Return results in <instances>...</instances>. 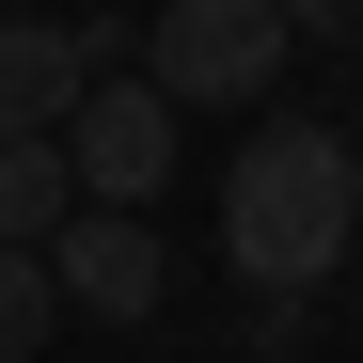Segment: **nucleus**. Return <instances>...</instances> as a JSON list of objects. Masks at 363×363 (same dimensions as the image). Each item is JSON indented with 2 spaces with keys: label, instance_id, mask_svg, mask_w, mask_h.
<instances>
[{
  "label": "nucleus",
  "instance_id": "obj_10",
  "mask_svg": "<svg viewBox=\"0 0 363 363\" xmlns=\"http://www.w3.org/2000/svg\"><path fill=\"white\" fill-rule=\"evenodd\" d=\"M347 48H363V16H347Z\"/></svg>",
  "mask_w": 363,
  "mask_h": 363
},
{
  "label": "nucleus",
  "instance_id": "obj_7",
  "mask_svg": "<svg viewBox=\"0 0 363 363\" xmlns=\"http://www.w3.org/2000/svg\"><path fill=\"white\" fill-rule=\"evenodd\" d=\"M48 316H64V269L0 237V363H48Z\"/></svg>",
  "mask_w": 363,
  "mask_h": 363
},
{
  "label": "nucleus",
  "instance_id": "obj_6",
  "mask_svg": "<svg viewBox=\"0 0 363 363\" xmlns=\"http://www.w3.org/2000/svg\"><path fill=\"white\" fill-rule=\"evenodd\" d=\"M79 206H95V190H79V158H64V143H0V237H16V253H48Z\"/></svg>",
  "mask_w": 363,
  "mask_h": 363
},
{
  "label": "nucleus",
  "instance_id": "obj_9",
  "mask_svg": "<svg viewBox=\"0 0 363 363\" xmlns=\"http://www.w3.org/2000/svg\"><path fill=\"white\" fill-rule=\"evenodd\" d=\"M0 16H32V0H0Z\"/></svg>",
  "mask_w": 363,
  "mask_h": 363
},
{
  "label": "nucleus",
  "instance_id": "obj_4",
  "mask_svg": "<svg viewBox=\"0 0 363 363\" xmlns=\"http://www.w3.org/2000/svg\"><path fill=\"white\" fill-rule=\"evenodd\" d=\"M48 269H64V300H79V316H158V284H174L158 206H79L64 237H48Z\"/></svg>",
  "mask_w": 363,
  "mask_h": 363
},
{
  "label": "nucleus",
  "instance_id": "obj_1",
  "mask_svg": "<svg viewBox=\"0 0 363 363\" xmlns=\"http://www.w3.org/2000/svg\"><path fill=\"white\" fill-rule=\"evenodd\" d=\"M347 237H363V158H347V127H253L237 143V174H221V253H237V284H300L316 300L332 269H347Z\"/></svg>",
  "mask_w": 363,
  "mask_h": 363
},
{
  "label": "nucleus",
  "instance_id": "obj_3",
  "mask_svg": "<svg viewBox=\"0 0 363 363\" xmlns=\"http://www.w3.org/2000/svg\"><path fill=\"white\" fill-rule=\"evenodd\" d=\"M64 158H79L95 206H158V190H174V95H158V79H95L79 127H64Z\"/></svg>",
  "mask_w": 363,
  "mask_h": 363
},
{
  "label": "nucleus",
  "instance_id": "obj_8",
  "mask_svg": "<svg viewBox=\"0 0 363 363\" xmlns=\"http://www.w3.org/2000/svg\"><path fill=\"white\" fill-rule=\"evenodd\" d=\"M363 16V0H284V32H347Z\"/></svg>",
  "mask_w": 363,
  "mask_h": 363
},
{
  "label": "nucleus",
  "instance_id": "obj_5",
  "mask_svg": "<svg viewBox=\"0 0 363 363\" xmlns=\"http://www.w3.org/2000/svg\"><path fill=\"white\" fill-rule=\"evenodd\" d=\"M95 95V48L64 16H0V143H64Z\"/></svg>",
  "mask_w": 363,
  "mask_h": 363
},
{
  "label": "nucleus",
  "instance_id": "obj_2",
  "mask_svg": "<svg viewBox=\"0 0 363 363\" xmlns=\"http://www.w3.org/2000/svg\"><path fill=\"white\" fill-rule=\"evenodd\" d=\"M284 0H158L143 16V79L174 95V111H253L269 79H284Z\"/></svg>",
  "mask_w": 363,
  "mask_h": 363
}]
</instances>
